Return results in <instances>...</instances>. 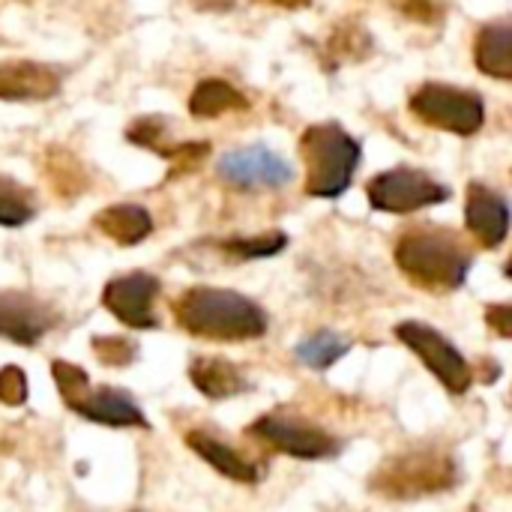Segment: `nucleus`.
I'll use <instances>...</instances> for the list:
<instances>
[{"mask_svg": "<svg viewBox=\"0 0 512 512\" xmlns=\"http://www.w3.org/2000/svg\"><path fill=\"white\" fill-rule=\"evenodd\" d=\"M60 90V75L45 63L3 60L0 63V99H48Z\"/></svg>", "mask_w": 512, "mask_h": 512, "instance_id": "obj_14", "label": "nucleus"}, {"mask_svg": "<svg viewBox=\"0 0 512 512\" xmlns=\"http://www.w3.org/2000/svg\"><path fill=\"white\" fill-rule=\"evenodd\" d=\"M207 153H210V144H204V141H189V144H177V147H168V159L174 162V174H180V171H192V168H198L204 159H207Z\"/></svg>", "mask_w": 512, "mask_h": 512, "instance_id": "obj_27", "label": "nucleus"}, {"mask_svg": "<svg viewBox=\"0 0 512 512\" xmlns=\"http://www.w3.org/2000/svg\"><path fill=\"white\" fill-rule=\"evenodd\" d=\"M162 291V282L153 273L135 270L126 276H117L105 285L102 303L105 309L132 330H156V297Z\"/></svg>", "mask_w": 512, "mask_h": 512, "instance_id": "obj_10", "label": "nucleus"}, {"mask_svg": "<svg viewBox=\"0 0 512 512\" xmlns=\"http://www.w3.org/2000/svg\"><path fill=\"white\" fill-rule=\"evenodd\" d=\"M246 108H249V99L222 78L201 81L189 96V111L204 120H213V117H222L231 111H246Z\"/></svg>", "mask_w": 512, "mask_h": 512, "instance_id": "obj_20", "label": "nucleus"}, {"mask_svg": "<svg viewBox=\"0 0 512 512\" xmlns=\"http://www.w3.org/2000/svg\"><path fill=\"white\" fill-rule=\"evenodd\" d=\"M402 15L420 24H438L444 18V6L438 0H390Z\"/></svg>", "mask_w": 512, "mask_h": 512, "instance_id": "obj_28", "label": "nucleus"}, {"mask_svg": "<svg viewBox=\"0 0 512 512\" xmlns=\"http://www.w3.org/2000/svg\"><path fill=\"white\" fill-rule=\"evenodd\" d=\"M57 312L21 291H0V339L33 348L51 327Z\"/></svg>", "mask_w": 512, "mask_h": 512, "instance_id": "obj_12", "label": "nucleus"}, {"mask_svg": "<svg viewBox=\"0 0 512 512\" xmlns=\"http://www.w3.org/2000/svg\"><path fill=\"white\" fill-rule=\"evenodd\" d=\"M300 153L306 162V192L312 198H339L363 159L360 144L339 123L309 126L300 138Z\"/></svg>", "mask_w": 512, "mask_h": 512, "instance_id": "obj_4", "label": "nucleus"}, {"mask_svg": "<svg viewBox=\"0 0 512 512\" xmlns=\"http://www.w3.org/2000/svg\"><path fill=\"white\" fill-rule=\"evenodd\" d=\"M459 462L441 447H411L387 459L372 477L369 489L390 501H417L450 492L459 483Z\"/></svg>", "mask_w": 512, "mask_h": 512, "instance_id": "obj_3", "label": "nucleus"}, {"mask_svg": "<svg viewBox=\"0 0 512 512\" xmlns=\"http://www.w3.org/2000/svg\"><path fill=\"white\" fill-rule=\"evenodd\" d=\"M369 54H372V36L354 21H342L321 48V60L327 72H336L342 63H360Z\"/></svg>", "mask_w": 512, "mask_h": 512, "instance_id": "obj_19", "label": "nucleus"}, {"mask_svg": "<svg viewBox=\"0 0 512 512\" xmlns=\"http://www.w3.org/2000/svg\"><path fill=\"white\" fill-rule=\"evenodd\" d=\"M216 171L225 183H231L237 189H258V186L279 189L294 180V168L279 153H273L261 144L225 153L219 159Z\"/></svg>", "mask_w": 512, "mask_h": 512, "instance_id": "obj_11", "label": "nucleus"}, {"mask_svg": "<svg viewBox=\"0 0 512 512\" xmlns=\"http://www.w3.org/2000/svg\"><path fill=\"white\" fill-rule=\"evenodd\" d=\"M90 348H93V354H96L99 363L114 366V369H123V366L135 363V357H138L135 342L132 339H123V336H96L90 342Z\"/></svg>", "mask_w": 512, "mask_h": 512, "instance_id": "obj_24", "label": "nucleus"}, {"mask_svg": "<svg viewBox=\"0 0 512 512\" xmlns=\"http://www.w3.org/2000/svg\"><path fill=\"white\" fill-rule=\"evenodd\" d=\"M285 246H288V237H285L282 231H267V234H258V237H234V240H225V243H222V249H225L231 258H240V261L273 258V255H279Z\"/></svg>", "mask_w": 512, "mask_h": 512, "instance_id": "obj_23", "label": "nucleus"}, {"mask_svg": "<svg viewBox=\"0 0 512 512\" xmlns=\"http://www.w3.org/2000/svg\"><path fill=\"white\" fill-rule=\"evenodd\" d=\"M51 375H54V384H57L66 408L75 411L81 420L111 426V429H147L144 411L135 405V399L126 390L93 387L87 372L66 360H54Z\"/></svg>", "mask_w": 512, "mask_h": 512, "instance_id": "obj_5", "label": "nucleus"}, {"mask_svg": "<svg viewBox=\"0 0 512 512\" xmlns=\"http://www.w3.org/2000/svg\"><path fill=\"white\" fill-rule=\"evenodd\" d=\"M129 141L132 144H141V147H150L156 153H165V123L159 117H141L129 126Z\"/></svg>", "mask_w": 512, "mask_h": 512, "instance_id": "obj_25", "label": "nucleus"}, {"mask_svg": "<svg viewBox=\"0 0 512 512\" xmlns=\"http://www.w3.org/2000/svg\"><path fill=\"white\" fill-rule=\"evenodd\" d=\"M294 351H297V360H300L303 366L324 372V369L336 366V363L351 351V342H348L345 336L333 333V330H318V333L306 336L303 342H297Z\"/></svg>", "mask_w": 512, "mask_h": 512, "instance_id": "obj_21", "label": "nucleus"}, {"mask_svg": "<svg viewBox=\"0 0 512 512\" xmlns=\"http://www.w3.org/2000/svg\"><path fill=\"white\" fill-rule=\"evenodd\" d=\"M465 222L483 249H498L510 234L512 210L495 189L483 183H471L468 201H465Z\"/></svg>", "mask_w": 512, "mask_h": 512, "instance_id": "obj_13", "label": "nucleus"}, {"mask_svg": "<svg viewBox=\"0 0 512 512\" xmlns=\"http://www.w3.org/2000/svg\"><path fill=\"white\" fill-rule=\"evenodd\" d=\"M249 435L258 438L261 444L273 447L276 453L303 459V462H321V459H333L342 453L339 438H333L327 429L309 423L306 417L288 414V411L264 414L261 420H255L249 426Z\"/></svg>", "mask_w": 512, "mask_h": 512, "instance_id": "obj_7", "label": "nucleus"}, {"mask_svg": "<svg viewBox=\"0 0 512 512\" xmlns=\"http://www.w3.org/2000/svg\"><path fill=\"white\" fill-rule=\"evenodd\" d=\"M96 228L120 246H138L153 231V216L138 204H114L96 216Z\"/></svg>", "mask_w": 512, "mask_h": 512, "instance_id": "obj_18", "label": "nucleus"}, {"mask_svg": "<svg viewBox=\"0 0 512 512\" xmlns=\"http://www.w3.org/2000/svg\"><path fill=\"white\" fill-rule=\"evenodd\" d=\"M474 60L480 72L501 78V81H512V21L486 24L477 33Z\"/></svg>", "mask_w": 512, "mask_h": 512, "instance_id": "obj_17", "label": "nucleus"}, {"mask_svg": "<svg viewBox=\"0 0 512 512\" xmlns=\"http://www.w3.org/2000/svg\"><path fill=\"white\" fill-rule=\"evenodd\" d=\"M504 276H507V279H512V255H510V261L504 264Z\"/></svg>", "mask_w": 512, "mask_h": 512, "instance_id": "obj_31", "label": "nucleus"}, {"mask_svg": "<svg viewBox=\"0 0 512 512\" xmlns=\"http://www.w3.org/2000/svg\"><path fill=\"white\" fill-rule=\"evenodd\" d=\"M189 378L195 384V390L213 402H222V399H234L240 393L249 390V381L243 378V372L222 360V357H198L192 360L189 366Z\"/></svg>", "mask_w": 512, "mask_h": 512, "instance_id": "obj_16", "label": "nucleus"}, {"mask_svg": "<svg viewBox=\"0 0 512 512\" xmlns=\"http://www.w3.org/2000/svg\"><path fill=\"white\" fill-rule=\"evenodd\" d=\"M366 198L381 213H414L450 201V189L417 168H393L369 180Z\"/></svg>", "mask_w": 512, "mask_h": 512, "instance_id": "obj_9", "label": "nucleus"}, {"mask_svg": "<svg viewBox=\"0 0 512 512\" xmlns=\"http://www.w3.org/2000/svg\"><path fill=\"white\" fill-rule=\"evenodd\" d=\"M0 402L9 408H18L27 402V375L18 366L0 369Z\"/></svg>", "mask_w": 512, "mask_h": 512, "instance_id": "obj_26", "label": "nucleus"}, {"mask_svg": "<svg viewBox=\"0 0 512 512\" xmlns=\"http://www.w3.org/2000/svg\"><path fill=\"white\" fill-rule=\"evenodd\" d=\"M393 255L405 279L432 294L459 291L468 282L474 264V255L465 246V240L456 231L438 225L408 228L396 240Z\"/></svg>", "mask_w": 512, "mask_h": 512, "instance_id": "obj_1", "label": "nucleus"}, {"mask_svg": "<svg viewBox=\"0 0 512 512\" xmlns=\"http://www.w3.org/2000/svg\"><path fill=\"white\" fill-rule=\"evenodd\" d=\"M486 324H489L501 339H512V303L486 306Z\"/></svg>", "mask_w": 512, "mask_h": 512, "instance_id": "obj_29", "label": "nucleus"}, {"mask_svg": "<svg viewBox=\"0 0 512 512\" xmlns=\"http://www.w3.org/2000/svg\"><path fill=\"white\" fill-rule=\"evenodd\" d=\"M36 216L33 195L9 177H0V225L21 228Z\"/></svg>", "mask_w": 512, "mask_h": 512, "instance_id": "obj_22", "label": "nucleus"}, {"mask_svg": "<svg viewBox=\"0 0 512 512\" xmlns=\"http://www.w3.org/2000/svg\"><path fill=\"white\" fill-rule=\"evenodd\" d=\"M411 114L441 132L453 135H477L486 123V105L474 90H462L453 84H420L411 93Z\"/></svg>", "mask_w": 512, "mask_h": 512, "instance_id": "obj_6", "label": "nucleus"}, {"mask_svg": "<svg viewBox=\"0 0 512 512\" xmlns=\"http://www.w3.org/2000/svg\"><path fill=\"white\" fill-rule=\"evenodd\" d=\"M186 444H189L213 471H219L222 477H228V480H234V483L255 486V483L261 480V468H258L252 459H246L243 453H237L231 444H225L222 438H216V435H210V432L195 429V432L186 435Z\"/></svg>", "mask_w": 512, "mask_h": 512, "instance_id": "obj_15", "label": "nucleus"}, {"mask_svg": "<svg viewBox=\"0 0 512 512\" xmlns=\"http://www.w3.org/2000/svg\"><path fill=\"white\" fill-rule=\"evenodd\" d=\"M396 336L408 351H414L426 363V369L447 387V393L465 396L471 390L474 369L444 333H438L426 321H405L396 327Z\"/></svg>", "mask_w": 512, "mask_h": 512, "instance_id": "obj_8", "label": "nucleus"}, {"mask_svg": "<svg viewBox=\"0 0 512 512\" xmlns=\"http://www.w3.org/2000/svg\"><path fill=\"white\" fill-rule=\"evenodd\" d=\"M264 3H273L279 9H306L312 0H264Z\"/></svg>", "mask_w": 512, "mask_h": 512, "instance_id": "obj_30", "label": "nucleus"}, {"mask_svg": "<svg viewBox=\"0 0 512 512\" xmlns=\"http://www.w3.org/2000/svg\"><path fill=\"white\" fill-rule=\"evenodd\" d=\"M174 318L186 333L213 342L261 339L270 327L267 312L255 300L228 288H207V285L183 291L174 300Z\"/></svg>", "mask_w": 512, "mask_h": 512, "instance_id": "obj_2", "label": "nucleus"}]
</instances>
